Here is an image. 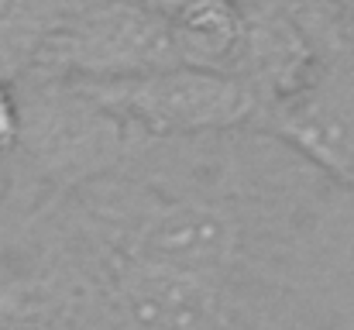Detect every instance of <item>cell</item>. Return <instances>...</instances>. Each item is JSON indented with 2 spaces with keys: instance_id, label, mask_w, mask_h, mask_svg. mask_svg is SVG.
Segmentation results:
<instances>
[{
  "instance_id": "obj_2",
  "label": "cell",
  "mask_w": 354,
  "mask_h": 330,
  "mask_svg": "<svg viewBox=\"0 0 354 330\" xmlns=\"http://www.w3.org/2000/svg\"><path fill=\"white\" fill-rule=\"evenodd\" d=\"M97 107L148 134H200L237 127L254 113V93L221 69L169 66L124 80L73 83Z\"/></svg>"
},
{
  "instance_id": "obj_4",
  "label": "cell",
  "mask_w": 354,
  "mask_h": 330,
  "mask_svg": "<svg viewBox=\"0 0 354 330\" xmlns=\"http://www.w3.org/2000/svg\"><path fill=\"white\" fill-rule=\"evenodd\" d=\"M69 97L41 104L35 120L24 117V138L28 148L41 158L52 172H90L100 169L111 155H118L120 131L127 127L114 113L97 107L90 97H83L73 83H66Z\"/></svg>"
},
{
  "instance_id": "obj_5",
  "label": "cell",
  "mask_w": 354,
  "mask_h": 330,
  "mask_svg": "<svg viewBox=\"0 0 354 330\" xmlns=\"http://www.w3.org/2000/svg\"><path fill=\"white\" fill-rule=\"evenodd\" d=\"M237 220L210 203H176L151 220L138 241V262L193 275H217L237 255Z\"/></svg>"
},
{
  "instance_id": "obj_7",
  "label": "cell",
  "mask_w": 354,
  "mask_h": 330,
  "mask_svg": "<svg viewBox=\"0 0 354 330\" xmlns=\"http://www.w3.org/2000/svg\"><path fill=\"white\" fill-rule=\"evenodd\" d=\"M183 66L221 69L248 45L251 24L237 0H189L169 17Z\"/></svg>"
},
{
  "instance_id": "obj_6",
  "label": "cell",
  "mask_w": 354,
  "mask_h": 330,
  "mask_svg": "<svg viewBox=\"0 0 354 330\" xmlns=\"http://www.w3.org/2000/svg\"><path fill=\"white\" fill-rule=\"evenodd\" d=\"M279 134L330 176L354 183V100L310 93L279 117Z\"/></svg>"
},
{
  "instance_id": "obj_9",
  "label": "cell",
  "mask_w": 354,
  "mask_h": 330,
  "mask_svg": "<svg viewBox=\"0 0 354 330\" xmlns=\"http://www.w3.org/2000/svg\"><path fill=\"white\" fill-rule=\"evenodd\" d=\"M145 7H151V10H158L162 17H172L183 3H189V0H141Z\"/></svg>"
},
{
  "instance_id": "obj_8",
  "label": "cell",
  "mask_w": 354,
  "mask_h": 330,
  "mask_svg": "<svg viewBox=\"0 0 354 330\" xmlns=\"http://www.w3.org/2000/svg\"><path fill=\"white\" fill-rule=\"evenodd\" d=\"M24 138V113H21V104L10 90V83L0 76V155L17 148Z\"/></svg>"
},
{
  "instance_id": "obj_1",
  "label": "cell",
  "mask_w": 354,
  "mask_h": 330,
  "mask_svg": "<svg viewBox=\"0 0 354 330\" xmlns=\"http://www.w3.org/2000/svg\"><path fill=\"white\" fill-rule=\"evenodd\" d=\"M35 66L62 83L124 80L183 66L169 17L141 0H107L45 35Z\"/></svg>"
},
{
  "instance_id": "obj_10",
  "label": "cell",
  "mask_w": 354,
  "mask_h": 330,
  "mask_svg": "<svg viewBox=\"0 0 354 330\" xmlns=\"http://www.w3.org/2000/svg\"><path fill=\"white\" fill-rule=\"evenodd\" d=\"M334 3H337V7H341V10H344V14L354 21V0H334Z\"/></svg>"
},
{
  "instance_id": "obj_11",
  "label": "cell",
  "mask_w": 354,
  "mask_h": 330,
  "mask_svg": "<svg viewBox=\"0 0 354 330\" xmlns=\"http://www.w3.org/2000/svg\"><path fill=\"white\" fill-rule=\"evenodd\" d=\"M0 193H3V176H0Z\"/></svg>"
},
{
  "instance_id": "obj_3",
  "label": "cell",
  "mask_w": 354,
  "mask_h": 330,
  "mask_svg": "<svg viewBox=\"0 0 354 330\" xmlns=\"http://www.w3.org/2000/svg\"><path fill=\"white\" fill-rule=\"evenodd\" d=\"M127 330H224L227 310L210 275L138 262L118 289Z\"/></svg>"
}]
</instances>
